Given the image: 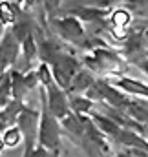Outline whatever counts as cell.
Wrapping results in <instances>:
<instances>
[{"label": "cell", "mask_w": 148, "mask_h": 157, "mask_svg": "<svg viewBox=\"0 0 148 157\" xmlns=\"http://www.w3.org/2000/svg\"><path fill=\"white\" fill-rule=\"evenodd\" d=\"M38 146L46 148L48 152H55L59 150V144H60V128H59V122L53 115H49L46 110L44 113L40 115L38 121Z\"/></svg>", "instance_id": "cell-1"}, {"label": "cell", "mask_w": 148, "mask_h": 157, "mask_svg": "<svg viewBox=\"0 0 148 157\" xmlns=\"http://www.w3.org/2000/svg\"><path fill=\"white\" fill-rule=\"evenodd\" d=\"M15 121L18 122L17 128H18L20 135L26 139V150H33L35 148V141H37L40 113L35 112V110H29V108H22Z\"/></svg>", "instance_id": "cell-2"}, {"label": "cell", "mask_w": 148, "mask_h": 157, "mask_svg": "<svg viewBox=\"0 0 148 157\" xmlns=\"http://www.w3.org/2000/svg\"><path fill=\"white\" fill-rule=\"evenodd\" d=\"M48 91V99H46V112L55 119H62L66 113H70V104H68V97L62 91V88H59L55 82L46 86Z\"/></svg>", "instance_id": "cell-3"}, {"label": "cell", "mask_w": 148, "mask_h": 157, "mask_svg": "<svg viewBox=\"0 0 148 157\" xmlns=\"http://www.w3.org/2000/svg\"><path fill=\"white\" fill-rule=\"evenodd\" d=\"M17 55H18V40L13 37V33H6V37L0 40V70L13 64Z\"/></svg>", "instance_id": "cell-4"}, {"label": "cell", "mask_w": 148, "mask_h": 157, "mask_svg": "<svg viewBox=\"0 0 148 157\" xmlns=\"http://www.w3.org/2000/svg\"><path fill=\"white\" fill-rule=\"evenodd\" d=\"M88 121H90V119H86L84 115H77V113H66L64 117L60 119L62 126H64L66 130H70L73 135H79V137H82Z\"/></svg>", "instance_id": "cell-5"}, {"label": "cell", "mask_w": 148, "mask_h": 157, "mask_svg": "<svg viewBox=\"0 0 148 157\" xmlns=\"http://www.w3.org/2000/svg\"><path fill=\"white\" fill-rule=\"evenodd\" d=\"M59 29H60L62 37H66L70 40L82 39V33H84L82 26H80V22L77 18H62V20H59Z\"/></svg>", "instance_id": "cell-6"}, {"label": "cell", "mask_w": 148, "mask_h": 157, "mask_svg": "<svg viewBox=\"0 0 148 157\" xmlns=\"http://www.w3.org/2000/svg\"><path fill=\"white\" fill-rule=\"evenodd\" d=\"M92 122H93L104 135H111V137H117V133H119V130H121V126H119L111 117H106V115L95 113L93 119H92Z\"/></svg>", "instance_id": "cell-7"}, {"label": "cell", "mask_w": 148, "mask_h": 157, "mask_svg": "<svg viewBox=\"0 0 148 157\" xmlns=\"http://www.w3.org/2000/svg\"><path fill=\"white\" fill-rule=\"evenodd\" d=\"M92 84H93V78H92L90 73L79 71V73H75L73 77H72L68 88H70V91H73V93H86V90H88Z\"/></svg>", "instance_id": "cell-8"}, {"label": "cell", "mask_w": 148, "mask_h": 157, "mask_svg": "<svg viewBox=\"0 0 148 157\" xmlns=\"http://www.w3.org/2000/svg\"><path fill=\"white\" fill-rule=\"evenodd\" d=\"M115 139L121 141V143L126 144V146H132V148H135V146H137V148H146V141H145L143 137H137L135 132H132V130H128V128H121Z\"/></svg>", "instance_id": "cell-9"}, {"label": "cell", "mask_w": 148, "mask_h": 157, "mask_svg": "<svg viewBox=\"0 0 148 157\" xmlns=\"http://www.w3.org/2000/svg\"><path fill=\"white\" fill-rule=\"evenodd\" d=\"M70 108L73 110V113L77 115H86L90 110H92V106H93V101H90L88 97H79V95H73V97H70Z\"/></svg>", "instance_id": "cell-10"}, {"label": "cell", "mask_w": 148, "mask_h": 157, "mask_svg": "<svg viewBox=\"0 0 148 157\" xmlns=\"http://www.w3.org/2000/svg\"><path fill=\"white\" fill-rule=\"evenodd\" d=\"M119 88H123L126 93H135V95H145L146 97V86L137 82V80H128V78H121L117 82Z\"/></svg>", "instance_id": "cell-11"}, {"label": "cell", "mask_w": 148, "mask_h": 157, "mask_svg": "<svg viewBox=\"0 0 148 157\" xmlns=\"http://www.w3.org/2000/svg\"><path fill=\"white\" fill-rule=\"evenodd\" d=\"M20 139H22V135H20L18 128H7L6 133H4V137H2V143L6 146H17L20 143Z\"/></svg>", "instance_id": "cell-12"}, {"label": "cell", "mask_w": 148, "mask_h": 157, "mask_svg": "<svg viewBox=\"0 0 148 157\" xmlns=\"http://www.w3.org/2000/svg\"><path fill=\"white\" fill-rule=\"evenodd\" d=\"M15 11L9 4H0V24H15Z\"/></svg>", "instance_id": "cell-13"}, {"label": "cell", "mask_w": 148, "mask_h": 157, "mask_svg": "<svg viewBox=\"0 0 148 157\" xmlns=\"http://www.w3.org/2000/svg\"><path fill=\"white\" fill-rule=\"evenodd\" d=\"M35 53H37V46H35V42H33V37L29 35L28 39L24 40V55H26L28 60H31V59L35 57Z\"/></svg>", "instance_id": "cell-14"}, {"label": "cell", "mask_w": 148, "mask_h": 157, "mask_svg": "<svg viewBox=\"0 0 148 157\" xmlns=\"http://www.w3.org/2000/svg\"><path fill=\"white\" fill-rule=\"evenodd\" d=\"M26 152H28V157H51V152H48L42 146H35L33 150H26Z\"/></svg>", "instance_id": "cell-15"}, {"label": "cell", "mask_w": 148, "mask_h": 157, "mask_svg": "<svg viewBox=\"0 0 148 157\" xmlns=\"http://www.w3.org/2000/svg\"><path fill=\"white\" fill-rule=\"evenodd\" d=\"M113 2H115V0H97V4H101V6H110Z\"/></svg>", "instance_id": "cell-16"}, {"label": "cell", "mask_w": 148, "mask_h": 157, "mask_svg": "<svg viewBox=\"0 0 148 157\" xmlns=\"http://www.w3.org/2000/svg\"><path fill=\"white\" fill-rule=\"evenodd\" d=\"M117 157H134V155H132V154H130V152H126V154H124V152H123V154H117Z\"/></svg>", "instance_id": "cell-17"}, {"label": "cell", "mask_w": 148, "mask_h": 157, "mask_svg": "<svg viewBox=\"0 0 148 157\" xmlns=\"http://www.w3.org/2000/svg\"><path fill=\"white\" fill-rule=\"evenodd\" d=\"M2 31H4V26L0 24V39H2Z\"/></svg>", "instance_id": "cell-18"}, {"label": "cell", "mask_w": 148, "mask_h": 157, "mask_svg": "<svg viewBox=\"0 0 148 157\" xmlns=\"http://www.w3.org/2000/svg\"><path fill=\"white\" fill-rule=\"evenodd\" d=\"M24 157H28V152H26V154H24Z\"/></svg>", "instance_id": "cell-19"}]
</instances>
